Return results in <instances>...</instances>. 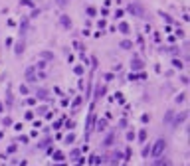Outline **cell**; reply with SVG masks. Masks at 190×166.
<instances>
[{
    "label": "cell",
    "instance_id": "obj_1",
    "mask_svg": "<svg viewBox=\"0 0 190 166\" xmlns=\"http://www.w3.org/2000/svg\"><path fill=\"white\" fill-rule=\"evenodd\" d=\"M164 148H166V140L164 139H158L157 142H155V146H152V156H155V158H158V156H160V154L164 152Z\"/></svg>",
    "mask_w": 190,
    "mask_h": 166
},
{
    "label": "cell",
    "instance_id": "obj_2",
    "mask_svg": "<svg viewBox=\"0 0 190 166\" xmlns=\"http://www.w3.org/2000/svg\"><path fill=\"white\" fill-rule=\"evenodd\" d=\"M129 12H131V14H135V16H139V18H144V16H147L144 8L141 6L139 2H135V4H131V6H129Z\"/></svg>",
    "mask_w": 190,
    "mask_h": 166
},
{
    "label": "cell",
    "instance_id": "obj_3",
    "mask_svg": "<svg viewBox=\"0 0 190 166\" xmlns=\"http://www.w3.org/2000/svg\"><path fill=\"white\" fill-rule=\"evenodd\" d=\"M143 67H144L143 61L139 60V57H133V61H131V69H133V71H141Z\"/></svg>",
    "mask_w": 190,
    "mask_h": 166
},
{
    "label": "cell",
    "instance_id": "obj_4",
    "mask_svg": "<svg viewBox=\"0 0 190 166\" xmlns=\"http://www.w3.org/2000/svg\"><path fill=\"white\" fill-rule=\"evenodd\" d=\"M26 79H28V83H34V81H36V67H28Z\"/></svg>",
    "mask_w": 190,
    "mask_h": 166
},
{
    "label": "cell",
    "instance_id": "obj_5",
    "mask_svg": "<svg viewBox=\"0 0 190 166\" xmlns=\"http://www.w3.org/2000/svg\"><path fill=\"white\" fill-rule=\"evenodd\" d=\"M59 22H61V26H64V28H67V30L72 28V20L67 18L66 14H61V16H59Z\"/></svg>",
    "mask_w": 190,
    "mask_h": 166
},
{
    "label": "cell",
    "instance_id": "obj_6",
    "mask_svg": "<svg viewBox=\"0 0 190 166\" xmlns=\"http://www.w3.org/2000/svg\"><path fill=\"white\" fill-rule=\"evenodd\" d=\"M119 30H121V32H123V34H129V30H131V26H129L127 22H121V24H119Z\"/></svg>",
    "mask_w": 190,
    "mask_h": 166
},
{
    "label": "cell",
    "instance_id": "obj_7",
    "mask_svg": "<svg viewBox=\"0 0 190 166\" xmlns=\"http://www.w3.org/2000/svg\"><path fill=\"white\" fill-rule=\"evenodd\" d=\"M14 52H16V55L24 53V44H22V42H18V44H16V50H14Z\"/></svg>",
    "mask_w": 190,
    "mask_h": 166
},
{
    "label": "cell",
    "instance_id": "obj_8",
    "mask_svg": "<svg viewBox=\"0 0 190 166\" xmlns=\"http://www.w3.org/2000/svg\"><path fill=\"white\" fill-rule=\"evenodd\" d=\"M121 47H123V50H131V47H133V42L123 40V42H121Z\"/></svg>",
    "mask_w": 190,
    "mask_h": 166
},
{
    "label": "cell",
    "instance_id": "obj_9",
    "mask_svg": "<svg viewBox=\"0 0 190 166\" xmlns=\"http://www.w3.org/2000/svg\"><path fill=\"white\" fill-rule=\"evenodd\" d=\"M157 166H172V162H170V160H166V158H164V160H158V162H157Z\"/></svg>",
    "mask_w": 190,
    "mask_h": 166
},
{
    "label": "cell",
    "instance_id": "obj_10",
    "mask_svg": "<svg viewBox=\"0 0 190 166\" xmlns=\"http://www.w3.org/2000/svg\"><path fill=\"white\" fill-rule=\"evenodd\" d=\"M38 97H40V99H48V91H46V89H40Z\"/></svg>",
    "mask_w": 190,
    "mask_h": 166
},
{
    "label": "cell",
    "instance_id": "obj_11",
    "mask_svg": "<svg viewBox=\"0 0 190 166\" xmlns=\"http://www.w3.org/2000/svg\"><path fill=\"white\" fill-rule=\"evenodd\" d=\"M105 125H107V121H105V119H101V121L97 123V131H103V129H105Z\"/></svg>",
    "mask_w": 190,
    "mask_h": 166
},
{
    "label": "cell",
    "instance_id": "obj_12",
    "mask_svg": "<svg viewBox=\"0 0 190 166\" xmlns=\"http://www.w3.org/2000/svg\"><path fill=\"white\" fill-rule=\"evenodd\" d=\"M184 117H186V113H182L180 117H176V121H174V126H178V123H182V121H184Z\"/></svg>",
    "mask_w": 190,
    "mask_h": 166
},
{
    "label": "cell",
    "instance_id": "obj_13",
    "mask_svg": "<svg viewBox=\"0 0 190 166\" xmlns=\"http://www.w3.org/2000/svg\"><path fill=\"white\" fill-rule=\"evenodd\" d=\"M113 137H115V134H109V137L105 139V142H103V144H105V146H109V144L113 142Z\"/></svg>",
    "mask_w": 190,
    "mask_h": 166
},
{
    "label": "cell",
    "instance_id": "obj_14",
    "mask_svg": "<svg viewBox=\"0 0 190 166\" xmlns=\"http://www.w3.org/2000/svg\"><path fill=\"white\" fill-rule=\"evenodd\" d=\"M144 139H147V131H144V129H143V131H141V133H139V140H141V142H143Z\"/></svg>",
    "mask_w": 190,
    "mask_h": 166
},
{
    "label": "cell",
    "instance_id": "obj_15",
    "mask_svg": "<svg viewBox=\"0 0 190 166\" xmlns=\"http://www.w3.org/2000/svg\"><path fill=\"white\" fill-rule=\"evenodd\" d=\"M87 14H89V16H95L97 10H95V8H87Z\"/></svg>",
    "mask_w": 190,
    "mask_h": 166
},
{
    "label": "cell",
    "instance_id": "obj_16",
    "mask_svg": "<svg viewBox=\"0 0 190 166\" xmlns=\"http://www.w3.org/2000/svg\"><path fill=\"white\" fill-rule=\"evenodd\" d=\"M172 65H174V67H178V69H180V67H182V63H180V61H178V60H172Z\"/></svg>",
    "mask_w": 190,
    "mask_h": 166
},
{
    "label": "cell",
    "instance_id": "obj_17",
    "mask_svg": "<svg viewBox=\"0 0 190 166\" xmlns=\"http://www.w3.org/2000/svg\"><path fill=\"white\" fill-rule=\"evenodd\" d=\"M75 73H77V75H81V73H83V67H81V65H75Z\"/></svg>",
    "mask_w": 190,
    "mask_h": 166
},
{
    "label": "cell",
    "instance_id": "obj_18",
    "mask_svg": "<svg viewBox=\"0 0 190 166\" xmlns=\"http://www.w3.org/2000/svg\"><path fill=\"white\" fill-rule=\"evenodd\" d=\"M66 2H67V0H56V4H58V6H66Z\"/></svg>",
    "mask_w": 190,
    "mask_h": 166
},
{
    "label": "cell",
    "instance_id": "obj_19",
    "mask_svg": "<svg viewBox=\"0 0 190 166\" xmlns=\"http://www.w3.org/2000/svg\"><path fill=\"white\" fill-rule=\"evenodd\" d=\"M184 95H186V93H180V95H178V97H176V103H180V101H184Z\"/></svg>",
    "mask_w": 190,
    "mask_h": 166
},
{
    "label": "cell",
    "instance_id": "obj_20",
    "mask_svg": "<svg viewBox=\"0 0 190 166\" xmlns=\"http://www.w3.org/2000/svg\"><path fill=\"white\" fill-rule=\"evenodd\" d=\"M163 18H164V20H166V22H170V24H172V18H170V16H168V14H163Z\"/></svg>",
    "mask_w": 190,
    "mask_h": 166
},
{
    "label": "cell",
    "instance_id": "obj_21",
    "mask_svg": "<svg viewBox=\"0 0 190 166\" xmlns=\"http://www.w3.org/2000/svg\"><path fill=\"white\" fill-rule=\"evenodd\" d=\"M2 109H4V105H2V101H0V111H2Z\"/></svg>",
    "mask_w": 190,
    "mask_h": 166
}]
</instances>
